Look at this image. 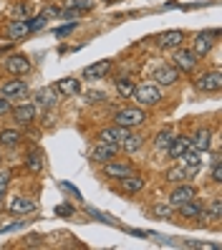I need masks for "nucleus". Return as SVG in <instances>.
Returning a JSON list of instances; mask_svg holds the SVG:
<instances>
[{
    "label": "nucleus",
    "instance_id": "20e7f679",
    "mask_svg": "<svg viewBox=\"0 0 222 250\" xmlns=\"http://www.w3.org/2000/svg\"><path fill=\"white\" fill-rule=\"evenodd\" d=\"M119 149H121L119 144L99 142V144L94 146V149H91V159H94V162H109V159H114L116 154H119Z\"/></svg>",
    "mask_w": 222,
    "mask_h": 250
},
{
    "label": "nucleus",
    "instance_id": "c85d7f7f",
    "mask_svg": "<svg viewBox=\"0 0 222 250\" xmlns=\"http://www.w3.org/2000/svg\"><path fill=\"white\" fill-rule=\"evenodd\" d=\"M154 144H157V149H159V152H167V149H169V144H172V131H169V129L159 131Z\"/></svg>",
    "mask_w": 222,
    "mask_h": 250
},
{
    "label": "nucleus",
    "instance_id": "f03ea898",
    "mask_svg": "<svg viewBox=\"0 0 222 250\" xmlns=\"http://www.w3.org/2000/svg\"><path fill=\"white\" fill-rule=\"evenodd\" d=\"M172 66H174L177 71H192V68L197 66V56H195V51L180 48V46H177V51H174V56H172Z\"/></svg>",
    "mask_w": 222,
    "mask_h": 250
},
{
    "label": "nucleus",
    "instance_id": "9d476101",
    "mask_svg": "<svg viewBox=\"0 0 222 250\" xmlns=\"http://www.w3.org/2000/svg\"><path fill=\"white\" fill-rule=\"evenodd\" d=\"M210 144H212V134H210L207 129H200L195 137H189V146H192L195 152H202V154H204L207 149H210Z\"/></svg>",
    "mask_w": 222,
    "mask_h": 250
},
{
    "label": "nucleus",
    "instance_id": "b1692460",
    "mask_svg": "<svg viewBox=\"0 0 222 250\" xmlns=\"http://www.w3.org/2000/svg\"><path fill=\"white\" fill-rule=\"evenodd\" d=\"M200 217H204V220H220V217H222V200L215 197L212 205H210V210H202Z\"/></svg>",
    "mask_w": 222,
    "mask_h": 250
},
{
    "label": "nucleus",
    "instance_id": "7ed1b4c3",
    "mask_svg": "<svg viewBox=\"0 0 222 250\" xmlns=\"http://www.w3.org/2000/svg\"><path fill=\"white\" fill-rule=\"evenodd\" d=\"M114 119H116V124H119V126L131 129V126H139V124H144L146 114H144L141 109H121V111H116Z\"/></svg>",
    "mask_w": 222,
    "mask_h": 250
},
{
    "label": "nucleus",
    "instance_id": "1a4fd4ad",
    "mask_svg": "<svg viewBox=\"0 0 222 250\" xmlns=\"http://www.w3.org/2000/svg\"><path fill=\"white\" fill-rule=\"evenodd\" d=\"M212 36H217V31H212V33H200V36L195 38V48H192V51H195L197 58H200V56H207V53L212 51V43H215Z\"/></svg>",
    "mask_w": 222,
    "mask_h": 250
},
{
    "label": "nucleus",
    "instance_id": "a19ab883",
    "mask_svg": "<svg viewBox=\"0 0 222 250\" xmlns=\"http://www.w3.org/2000/svg\"><path fill=\"white\" fill-rule=\"evenodd\" d=\"M111 3H114V0H111Z\"/></svg>",
    "mask_w": 222,
    "mask_h": 250
},
{
    "label": "nucleus",
    "instance_id": "a878e982",
    "mask_svg": "<svg viewBox=\"0 0 222 250\" xmlns=\"http://www.w3.org/2000/svg\"><path fill=\"white\" fill-rule=\"evenodd\" d=\"M56 101V89H43L36 94V106H51Z\"/></svg>",
    "mask_w": 222,
    "mask_h": 250
},
{
    "label": "nucleus",
    "instance_id": "6e6552de",
    "mask_svg": "<svg viewBox=\"0 0 222 250\" xmlns=\"http://www.w3.org/2000/svg\"><path fill=\"white\" fill-rule=\"evenodd\" d=\"M36 114H38L36 104H20V106L13 109V119H16L18 124H31L36 119Z\"/></svg>",
    "mask_w": 222,
    "mask_h": 250
},
{
    "label": "nucleus",
    "instance_id": "e433bc0d",
    "mask_svg": "<svg viewBox=\"0 0 222 250\" xmlns=\"http://www.w3.org/2000/svg\"><path fill=\"white\" fill-rule=\"evenodd\" d=\"M91 5H94L91 0H73V8H76V10H88Z\"/></svg>",
    "mask_w": 222,
    "mask_h": 250
},
{
    "label": "nucleus",
    "instance_id": "a211bd4d",
    "mask_svg": "<svg viewBox=\"0 0 222 250\" xmlns=\"http://www.w3.org/2000/svg\"><path fill=\"white\" fill-rule=\"evenodd\" d=\"M53 89L58 94H63V99H66V96H76L81 91V83H79V79H61Z\"/></svg>",
    "mask_w": 222,
    "mask_h": 250
},
{
    "label": "nucleus",
    "instance_id": "4468645a",
    "mask_svg": "<svg viewBox=\"0 0 222 250\" xmlns=\"http://www.w3.org/2000/svg\"><path fill=\"white\" fill-rule=\"evenodd\" d=\"M192 197H197V189L192 187V185H180V187H177L174 192H172L169 202L177 208V205H182V202H187V200H192Z\"/></svg>",
    "mask_w": 222,
    "mask_h": 250
},
{
    "label": "nucleus",
    "instance_id": "473e14b6",
    "mask_svg": "<svg viewBox=\"0 0 222 250\" xmlns=\"http://www.w3.org/2000/svg\"><path fill=\"white\" fill-rule=\"evenodd\" d=\"M154 215H157V217H164V220H169L172 208H169V205H154Z\"/></svg>",
    "mask_w": 222,
    "mask_h": 250
},
{
    "label": "nucleus",
    "instance_id": "393cba45",
    "mask_svg": "<svg viewBox=\"0 0 222 250\" xmlns=\"http://www.w3.org/2000/svg\"><path fill=\"white\" fill-rule=\"evenodd\" d=\"M116 91H119V96H124V99H131V94H134V83H131V79H126V76L116 79Z\"/></svg>",
    "mask_w": 222,
    "mask_h": 250
},
{
    "label": "nucleus",
    "instance_id": "f8f14e48",
    "mask_svg": "<svg viewBox=\"0 0 222 250\" xmlns=\"http://www.w3.org/2000/svg\"><path fill=\"white\" fill-rule=\"evenodd\" d=\"M8 208L13 215H31L36 210V202L33 200H28V197H13L8 202Z\"/></svg>",
    "mask_w": 222,
    "mask_h": 250
},
{
    "label": "nucleus",
    "instance_id": "412c9836",
    "mask_svg": "<svg viewBox=\"0 0 222 250\" xmlns=\"http://www.w3.org/2000/svg\"><path fill=\"white\" fill-rule=\"evenodd\" d=\"M182 41H184L182 31H167L159 36V46L161 48H177V46H182Z\"/></svg>",
    "mask_w": 222,
    "mask_h": 250
},
{
    "label": "nucleus",
    "instance_id": "f257e3e1",
    "mask_svg": "<svg viewBox=\"0 0 222 250\" xmlns=\"http://www.w3.org/2000/svg\"><path fill=\"white\" fill-rule=\"evenodd\" d=\"M137 99V104H141V106H157L159 101H161V94H159V89L157 86H152V83H141V86H134V94H131Z\"/></svg>",
    "mask_w": 222,
    "mask_h": 250
},
{
    "label": "nucleus",
    "instance_id": "f704fd0d",
    "mask_svg": "<svg viewBox=\"0 0 222 250\" xmlns=\"http://www.w3.org/2000/svg\"><path fill=\"white\" fill-rule=\"evenodd\" d=\"M46 18H48L46 13H40V16H38L36 21H31V23H28V25H31V31H38L40 25H46Z\"/></svg>",
    "mask_w": 222,
    "mask_h": 250
},
{
    "label": "nucleus",
    "instance_id": "f3484780",
    "mask_svg": "<svg viewBox=\"0 0 222 250\" xmlns=\"http://www.w3.org/2000/svg\"><path fill=\"white\" fill-rule=\"evenodd\" d=\"M177 210H180L182 217H200L204 208H202V202H200L197 197H192V200H187V202H182V205H177Z\"/></svg>",
    "mask_w": 222,
    "mask_h": 250
},
{
    "label": "nucleus",
    "instance_id": "423d86ee",
    "mask_svg": "<svg viewBox=\"0 0 222 250\" xmlns=\"http://www.w3.org/2000/svg\"><path fill=\"white\" fill-rule=\"evenodd\" d=\"M5 71L13 73V76H23V73L31 71V61H28L23 53H16V56H10L5 61Z\"/></svg>",
    "mask_w": 222,
    "mask_h": 250
},
{
    "label": "nucleus",
    "instance_id": "7c9ffc66",
    "mask_svg": "<svg viewBox=\"0 0 222 250\" xmlns=\"http://www.w3.org/2000/svg\"><path fill=\"white\" fill-rule=\"evenodd\" d=\"M212 182H222V162L215 154V165H212Z\"/></svg>",
    "mask_w": 222,
    "mask_h": 250
},
{
    "label": "nucleus",
    "instance_id": "9b49d317",
    "mask_svg": "<svg viewBox=\"0 0 222 250\" xmlns=\"http://www.w3.org/2000/svg\"><path fill=\"white\" fill-rule=\"evenodd\" d=\"M129 134V129L126 126H111V129H103L101 134H99V142H109V144H121V139Z\"/></svg>",
    "mask_w": 222,
    "mask_h": 250
},
{
    "label": "nucleus",
    "instance_id": "cd10ccee",
    "mask_svg": "<svg viewBox=\"0 0 222 250\" xmlns=\"http://www.w3.org/2000/svg\"><path fill=\"white\" fill-rule=\"evenodd\" d=\"M167 180L174 182V185H180V182H184V180H189V177H187V169H184V167H169V169H167Z\"/></svg>",
    "mask_w": 222,
    "mask_h": 250
},
{
    "label": "nucleus",
    "instance_id": "bb28decb",
    "mask_svg": "<svg viewBox=\"0 0 222 250\" xmlns=\"http://www.w3.org/2000/svg\"><path fill=\"white\" fill-rule=\"evenodd\" d=\"M141 142H144V139H141L139 134H131V131H129V134L121 139V144H119V146H124L126 152H137L139 146H141Z\"/></svg>",
    "mask_w": 222,
    "mask_h": 250
},
{
    "label": "nucleus",
    "instance_id": "5701e85b",
    "mask_svg": "<svg viewBox=\"0 0 222 250\" xmlns=\"http://www.w3.org/2000/svg\"><path fill=\"white\" fill-rule=\"evenodd\" d=\"M20 139H23V134H20V131H16V129L0 131V144H3V146H18Z\"/></svg>",
    "mask_w": 222,
    "mask_h": 250
},
{
    "label": "nucleus",
    "instance_id": "0eeeda50",
    "mask_svg": "<svg viewBox=\"0 0 222 250\" xmlns=\"http://www.w3.org/2000/svg\"><path fill=\"white\" fill-rule=\"evenodd\" d=\"M134 169H131V165H126V162H106L103 165V174H106L109 180H124L126 174H131Z\"/></svg>",
    "mask_w": 222,
    "mask_h": 250
},
{
    "label": "nucleus",
    "instance_id": "ddd939ff",
    "mask_svg": "<svg viewBox=\"0 0 222 250\" xmlns=\"http://www.w3.org/2000/svg\"><path fill=\"white\" fill-rule=\"evenodd\" d=\"M177 79H180V71H177L174 66H159V68L154 71V81H157V83L172 86Z\"/></svg>",
    "mask_w": 222,
    "mask_h": 250
},
{
    "label": "nucleus",
    "instance_id": "ea45409f",
    "mask_svg": "<svg viewBox=\"0 0 222 250\" xmlns=\"http://www.w3.org/2000/svg\"><path fill=\"white\" fill-rule=\"evenodd\" d=\"M28 245H40V238L38 235H31V238H28Z\"/></svg>",
    "mask_w": 222,
    "mask_h": 250
},
{
    "label": "nucleus",
    "instance_id": "58836bf2",
    "mask_svg": "<svg viewBox=\"0 0 222 250\" xmlns=\"http://www.w3.org/2000/svg\"><path fill=\"white\" fill-rule=\"evenodd\" d=\"M88 101H106V94H101V91H88Z\"/></svg>",
    "mask_w": 222,
    "mask_h": 250
},
{
    "label": "nucleus",
    "instance_id": "6ab92c4d",
    "mask_svg": "<svg viewBox=\"0 0 222 250\" xmlns=\"http://www.w3.org/2000/svg\"><path fill=\"white\" fill-rule=\"evenodd\" d=\"M189 149V137H172V144H169V149H167V154L172 157V159H180L184 152Z\"/></svg>",
    "mask_w": 222,
    "mask_h": 250
},
{
    "label": "nucleus",
    "instance_id": "c756f323",
    "mask_svg": "<svg viewBox=\"0 0 222 250\" xmlns=\"http://www.w3.org/2000/svg\"><path fill=\"white\" fill-rule=\"evenodd\" d=\"M25 165H28V169H31V172H43V157L38 152H33L31 157L25 159Z\"/></svg>",
    "mask_w": 222,
    "mask_h": 250
},
{
    "label": "nucleus",
    "instance_id": "39448f33",
    "mask_svg": "<svg viewBox=\"0 0 222 250\" xmlns=\"http://www.w3.org/2000/svg\"><path fill=\"white\" fill-rule=\"evenodd\" d=\"M197 89L210 94V91H220L222 89V76L220 71H212V73H202V76L197 79Z\"/></svg>",
    "mask_w": 222,
    "mask_h": 250
},
{
    "label": "nucleus",
    "instance_id": "72a5a7b5",
    "mask_svg": "<svg viewBox=\"0 0 222 250\" xmlns=\"http://www.w3.org/2000/svg\"><path fill=\"white\" fill-rule=\"evenodd\" d=\"M8 180H10V174H8V172H3V174H0V202H3V197H5V189H8Z\"/></svg>",
    "mask_w": 222,
    "mask_h": 250
},
{
    "label": "nucleus",
    "instance_id": "2eb2a0df",
    "mask_svg": "<svg viewBox=\"0 0 222 250\" xmlns=\"http://www.w3.org/2000/svg\"><path fill=\"white\" fill-rule=\"evenodd\" d=\"M121 185H124V192H129V195H137V192H141L144 189V185H146V180L141 177V174H126V177L121 180Z\"/></svg>",
    "mask_w": 222,
    "mask_h": 250
},
{
    "label": "nucleus",
    "instance_id": "aec40b11",
    "mask_svg": "<svg viewBox=\"0 0 222 250\" xmlns=\"http://www.w3.org/2000/svg\"><path fill=\"white\" fill-rule=\"evenodd\" d=\"M109 71H111V61H99V63H91L88 68H83V79H103Z\"/></svg>",
    "mask_w": 222,
    "mask_h": 250
},
{
    "label": "nucleus",
    "instance_id": "2f4dec72",
    "mask_svg": "<svg viewBox=\"0 0 222 250\" xmlns=\"http://www.w3.org/2000/svg\"><path fill=\"white\" fill-rule=\"evenodd\" d=\"M13 16H16L18 21H25V16H31V8H28V5H16V8H13Z\"/></svg>",
    "mask_w": 222,
    "mask_h": 250
},
{
    "label": "nucleus",
    "instance_id": "4be33fe9",
    "mask_svg": "<svg viewBox=\"0 0 222 250\" xmlns=\"http://www.w3.org/2000/svg\"><path fill=\"white\" fill-rule=\"evenodd\" d=\"M28 33H31V25H28V21H16V23L8 28V36H10L13 41H20V38H25Z\"/></svg>",
    "mask_w": 222,
    "mask_h": 250
},
{
    "label": "nucleus",
    "instance_id": "c9c22d12",
    "mask_svg": "<svg viewBox=\"0 0 222 250\" xmlns=\"http://www.w3.org/2000/svg\"><path fill=\"white\" fill-rule=\"evenodd\" d=\"M56 215L71 217V215H73V208H71V205H58V208H56Z\"/></svg>",
    "mask_w": 222,
    "mask_h": 250
},
{
    "label": "nucleus",
    "instance_id": "dca6fc26",
    "mask_svg": "<svg viewBox=\"0 0 222 250\" xmlns=\"http://www.w3.org/2000/svg\"><path fill=\"white\" fill-rule=\"evenodd\" d=\"M25 94H28V86H25V81H20V79L3 83V96H5V99H18V96H25Z\"/></svg>",
    "mask_w": 222,
    "mask_h": 250
},
{
    "label": "nucleus",
    "instance_id": "4c0bfd02",
    "mask_svg": "<svg viewBox=\"0 0 222 250\" xmlns=\"http://www.w3.org/2000/svg\"><path fill=\"white\" fill-rule=\"evenodd\" d=\"M8 111H10V101L5 96H0V116H5Z\"/></svg>",
    "mask_w": 222,
    "mask_h": 250
}]
</instances>
